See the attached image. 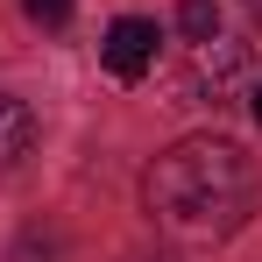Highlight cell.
<instances>
[{
  "label": "cell",
  "instance_id": "obj_3",
  "mask_svg": "<svg viewBox=\"0 0 262 262\" xmlns=\"http://www.w3.org/2000/svg\"><path fill=\"white\" fill-rule=\"evenodd\" d=\"M29 149H36V106L14 99V92H0V170H14Z\"/></svg>",
  "mask_w": 262,
  "mask_h": 262
},
{
  "label": "cell",
  "instance_id": "obj_8",
  "mask_svg": "<svg viewBox=\"0 0 262 262\" xmlns=\"http://www.w3.org/2000/svg\"><path fill=\"white\" fill-rule=\"evenodd\" d=\"M241 7H248V14H255V21H262V0H241Z\"/></svg>",
  "mask_w": 262,
  "mask_h": 262
},
{
  "label": "cell",
  "instance_id": "obj_7",
  "mask_svg": "<svg viewBox=\"0 0 262 262\" xmlns=\"http://www.w3.org/2000/svg\"><path fill=\"white\" fill-rule=\"evenodd\" d=\"M248 106H255V121H262V78H255V92H248Z\"/></svg>",
  "mask_w": 262,
  "mask_h": 262
},
{
  "label": "cell",
  "instance_id": "obj_6",
  "mask_svg": "<svg viewBox=\"0 0 262 262\" xmlns=\"http://www.w3.org/2000/svg\"><path fill=\"white\" fill-rule=\"evenodd\" d=\"M21 14H29L36 29H64V21H71V0H21Z\"/></svg>",
  "mask_w": 262,
  "mask_h": 262
},
{
  "label": "cell",
  "instance_id": "obj_4",
  "mask_svg": "<svg viewBox=\"0 0 262 262\" xmlns=\"http://www.w3.org/2000/svg\"><path fill=\"white\" fill-rule=\"evenodd\" d=\"M241 71V43H220V36H206V43H191V92H227V78Z\"/></svg>",
  "mask_w": 262,
  "mask_h": 262
},
{
  "label": "cell",
  "instance_id": "obj_1",
  "mask_svg": "<svg viewBox=\"0 0 262 262\" xmlns=\"http://www.w3.org/2000/svg\"><path fill=\"white\" fill-rule=\"evenodd\" d=\"M255 191H262L255 156L234 135H184L142 177V206H149V220L177 248H220V241H234L248 227V213H255Z\"/></svg>",
  "mask_w": 262,
  "mask_h": 262
},
{
  "label": "cell",
  "instance_id": "obj_9",
  "mask_svg": "<svg viewBox=\"0 0 262 262\" xmlns=\"http://www.w3.org/2000/svg\"><path fill=\"white\" fill-rule=\"evenodd\" d=\"M163 262H170V255H163Z\"/></svg>",
  "mask_w": 262,
  "mask_h": 262
},
{
  "label": "cell",
  "instance_id": "obj_2",
  "mask_svg": "<svg viewBox=\"0 0 262 262\" xmlns=\"http://www.w3.org/2000/svg\"><path fill=\"white\" fill-rule=\"evenodd\" d=\"M156 43H163V29H156L149 14H121V21L106 29V43H99V64H106L121 85H135V78L156 71Z\"/></svg>",
  "mask_w": 262,
  "mask_h": 262
},
{
  "label": "cell",
  "instance_id": "obj_5",
  "mask_svg": "<svg viewBox=\"0 0 262 262\" xmlns=\"http://www.w3.org/2000/svg\"><path fill=\"white\" fill-rule=\"evenodd\" d=\"M177 29H184V43L220 36V0H184V7H177Z\"/></svg>",
  "mask_w": 262,
  "mask_h": 262
}]
</instances>
